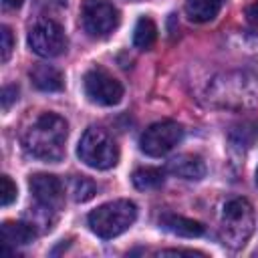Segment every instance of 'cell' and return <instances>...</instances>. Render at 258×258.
Here are the masks:
<instances>
[{
    "mask_svg": "<svg viewBox=\"0 0 258 258\" xmlns=\"http://www.w3.org/2000/svg\"><path fill=\"white\" fill-rule=\"evenodd\" d=\"M183 137V129L179 123L175 121H159L149 125L141 139H139V147L145 155L151 157H161L165 153H169Z\"/></svg>",
    "mask_w": 258,
    "mask_h": 258,
    "instance_id": "ba28073f",
    "label": "cell"
},
{
    "mask_svg": "<svg viewBox=\"0 0 258 258\" xmlns=\"http://www.w3.org/2000/svg\"><path fill=\"white\" fill-rule=\"evenodd\" d=\"M159 224L163 230L175 234V236H185V238H198L204 234V226L196 220L177 216V214H163L159 218Z\"/></svg>",
    "mask_w": 258,
    "mask_h": 258,
    "instance_id": "7c38bea8",
    "label": "cell"
},
{
    "mask_svg": "<svg viewBox=\"0 0 258 258\" xmlns=\"http://www.w3.org/2000/svg\"><path fill=\"white\" fill-rule=\"evenodd\" d=\"M16 200V185L12 183V179L8 175L0 177V204L6 208Z\"/></svg>",
    "mask_w": 258,
    "mask_h": 258,
    "instance_id": "d6986e66",
    "label": "cell"
},
{
    "mask_svg": "<svg viewBox=\"0 0 258 258\" xmlns=\"http://www.w3.org/2000/svg\"><path fill=\"white\" fill-rule=\"evenodd\" d=\"M69 125L56 113H42L32 121V125L22 135L24 151L38 159L56 163L64 155V141H67Z\"/></svg>",
    "mask_w": 258,
    "mask_h": 258,
    "instance_id": "6da1fadb",
    "label": "cell"
},
{
    "mask_svg": "<svg viewBox=\"0 0 258 258\" xmlns=\"http://www.w3.org/2000/svg\"><path fill=\"white\" fill-rule=\"evenodd\" d=\"M137 218V206L131 200H113L97 210H93L87 218L89 228L99 238H115L123 232H127Z\"/></svg>",
    "mask_w": 258,
    "mask_h": 258,
    "instance_id": "3957f363",
    "label": "cell"
},
{
    "mask_svg": "<svg viewBox=\"0 0 258 258\" xmlns=\"http://www.w3.org/2000/svg\"><path fill=\"white\" fill-rule=\"evenodd\" d=\"M246 14H248V18H250L252 22H256V24H258V2H254L252 6H248Z\"/></svg>",
    "mask_w": 258,
    "mask_h": 258,
    "instance_id": "603a6c76",
    "label": "cell"
},
{
    "mask_svg": "<svg viewBox=\"0 0 258 258\" xmlns=\"http://www.w3.org/2000/svg\"><path fill=\"white\" fill-rule=\"evenodd\" d=\"M28 46L34 54L52 58L64 52L67 48V36L58 22L50 18H40L32 24L28 32Z\"/></svg>",
    "mask_w": 258,
    "mask_h": 258,
    "instance_id": "52a82bcc",
    "label": "cell"
},
{
    "mask_svg": "<svg viewBox=\"0 0 258 258\" xmlns=\"http://www.w3.org/2000/svg\"><path fill=\"white\" fill-rule=\"evenodd\" d=\"M28 185H30V191H32L36 204H40L48 210H54V212H58L62 208L64 187L58 177L48 175V173H34V175H30Z\"/></svg>",
    "mask_w": 258,
    "mask_h": 258,
    "instance_id": "30bf717a",
    "label": "cell"
},
{
    "mask_svg": "<svg viewBox=\"0 0 258 258\" xmlns=\"http://www.w3.org/2000/svg\"><path fill=\"white\" fill-rule=\"evenodd\" d=\"M83 28L93 38H107L119 26V10L111 0H83Z\"/></svg>",
    "mask_w": 258,
    "mask_h": 258,
    "instance_id": "8992f818",
    "label": "cell"
},
{
    "mask_svg": "<svg viewBox=\"0 0 258 258\" xmlns=\"http://www.w3.org/2000/svg\"><path fill=\"white\" fill-rule=\"evenodd\" d=\"M181 254H187V256H202L200 252H191V250H163V252H159V256H181Z\"/></svg>",
    "mask_w": 258,
    "mask_h": 258,
    "instance_id": "7402d4cb",
    "label": "cell"
},
{
    "mask_svg": "<svg viewBox=\"0 0 258 258\" xmlns=\"http://www.w3.org/2000/svg\"><path fill=\"white\" fill-rule=\"evenodd\" d=\"M95 191H97L95 183L91 179H87V177H75L71 181V194H73L75 202H87V200H91L95 196Z\"/></svg>",
    "mask_w": 258,
    "mask_h": 258,
    "instance_id": "ac0fdd59",
    "label": "cell"
},
{
    "mask_svg": "<svg viewBox=\"0 0 258 258\" xmlns=\"http://www.w3.org/2000/svg\"><path fill=\"white\" fill-rule=\"evenodd\" d=\"M0 40H2V44H0V58H2V62H6L10 58L12 48H14V38H12V32H10L8 26L0 28Z\"/></svg>",
    "mask_w": 258,
    "mask_h": 258,
    "instance_id": "ffe728a7",
    "label": "cell"
},
{
    "mask_svg": "<svg viewBox=\"0 0 258 258\" xmlns=\"http://www.w3.org/2000/svg\"><path fill=\"white\" fill-rule=\"evenodd\" d=\"M36 234H38V230L30 222H4L2 224L4 244H12V246L30 244L36 238Z\"/></svg>",
    "mask_w": 258,
    "mask_h": 258,
    "instance_id": "5bb4252c",
    "label": "cell"
},
{
    "mask_svg": "<svg viewBox=\"0 0 258 258\" xmlns=\"http://www.w3.org/2000/svg\"><path fill=\"white\" fill-rule=\"evenodd\" d=\"M30 79H32L34 87L40 91H60L64 85L62 73L58 69H54L52 64H42V62L30 71Z\"/></svg>",
    "mask_w": 258,
    "mask_h": 258,
    "instance_id": "4fadbf2b",
    "label": "cell"
},
{
    "mask_svg": "<svg viewBox=\"0 0 258 258\" xmlns=\"http://www.w3.org/2000/svg\"><path fill=\"white\" fill-rule=\"evenodd\" d=\"M226 0H185V14L191 22H210L218 16Z\"/></svg>",
    "mask_w": 258,
    "mask_h": 258,
    "instance_id": "9a60e30c",
    "label": "cell"
},
{
    "mask_svg": "<svg viewBox=\"0 0 258 258\" xmlns=\"http://www.w3.org/2000/svg\"><path fill=\"white\" fill-rule=\"evenodd\" d=\"M83 87H85L87 97L97 105L111 107V105H117L123 97L121 83L113 75H109L105 69H99V67L85 73Z\"/></svg>",
    "mask_w": 258,
    "mask_h": 258,
    "instance_id": "9c48e42d",
    "label": "cell"
},
{
    "mask_svg": "<svg viewBox=\"0 0 258 258\" xmlns=\"http://www.w3.org/2000/svg\"><path fill=\"white\" fill-rule=\"evenodd\" d=\"M16 95H18L16 87H4V89H2V107H4V109H8V107H10V103L16 99Z\"/></svg>",
    "mask_w": 258,
    "mask_h": 258,
    "instance_id": "44dd1931",
    "label": "cell"
},
{
    "mask_svg": "<svg viewBox=\"0 0 258 258\" xmlns=\"http://www.w3.org/2000/svg\"><path fill=\"white\" fill-rule=\"evenodd\" d=\"M77 155L93 169H111L119 161V147L103 127H89L79 141Z\"/></svg>",
    "mask_w": 258,
    "mask_h": 258,
    "instance_id": "277c9868",
    "label": "cell"
},
{
    "mask_svg": "<svg viewBox=\"0 0 258 258\" xmlns=\"http://www.w3.org/2000/svg\"><path fill=\"white\" fill-rule=\"evenodd\" d=\"M167 171L183 179H202L206 175V163L200 155L181 153L167 161Z\"/></svg>",
    "mask_w": 258,
    "mask_h": 258,
    "instance_id": "8fae6325",
    "label": "cell"
},
{
    "mask_svg": "<svg viewBox=\"0 0 258 258\" xmlns=\"http://www.w3.org/2000/svg\"><path fill=\"white\" fill-rule=\"evenodd\" d=\"M22 2H24V0H2V4H4L6 8H10V10L20 8V6H22Z\"/></svg>",
    "mask_w": 258,
    "mask_h": 258,
    "instance_id": "cb8c5ba5",
    "label": "cell"
},
{
    "mask_svg": "<svg viewBox=\"0 0 258 258\" xmlns=\"http://www.w3.org/2000/svg\"><path fill=\"white\" fill-rule=\"evenodd\" d=\"M155 38H157L155 22L151 18H147V16H141L137 20V24H135V30H133V44L137 48H141V50H147V48L153 46Z\"/></svg>",
    "mask_w": 258,
    "mask_h": 258,
    "instance_id": "2e32d148",
    "label": "cell"
},
{
    "mask_svg": "<svg viewBox=\"0 0 258 258\" xmlns=\"http://www.w3.org/2000/svg\"><path fill=\"white\" fill-rule=\"evenodd\" d=\"M256 181H258V171H256Z\"/></svg>",
    "mask_w": 258,
    "mask_h": 258,
    "instance_id": "d4e9b609",
    "label": "cell"
},
{
    "mask_svg": "<svg viewBox=\"0 0 258 258\" xmlns=\"http://www.w3.org/2000/svg\"><path fill=\"white\" fill-rule=\"evenodd\" d=\"M133 2H141V0H133Z\"/></svg>",
    "mask_w": 258,
    "mask_h": 258,
    "instance_id": "484cf974",
    "label": "cell"
},
{
    "mask_svg": "<svg viewBox=\"0 0 258 258\" xmlns=\"http://www.w3.org/2000/svg\"><path fill=\"white\" fill-rule=\"evenodd\" d=\"M208 97L222 107H250L258 103V85L246 75H224L212 83Z\"/></svg>",
    "mask_w": 258,
    "mask_h": 258,
    "instance_id": "5b68a950",
    "label": "cell"
},
{
    "mask_svg": "<svg viewBox=\"0 0 258 258\" xmlns=\"http://www.w3.org/2000/svg\"><path fill=\"white\" fill-rule=\"evenodd\" d=\"M131 181L137 189H155L163 183V173L161 169H155V167H139L133 171L131 175Z\"/></svg>",
    "mask_w": 258,
    "mask_h": 258,
    "instance_id": "e0dca14e",
    "label": "cell"
},
{
    "mask_svg": "<svg viewBox=\"0 0 258 258\" xmlns=\"http://www.w3.org/2000/svg\"><path fill=\"white\" fill-rule=\"evenodd\" d=\"M254 224H256V216L252 204L244 198H234L224 206L220 238L228 248L238 250L246 246V242L250 240L254 232Z\"/></svg>",
    "mask_w": 258,
    "mask_h": 258,
    "instance_id": "7a4b0ae2",
    "label": "cell"
}]
</instances>
